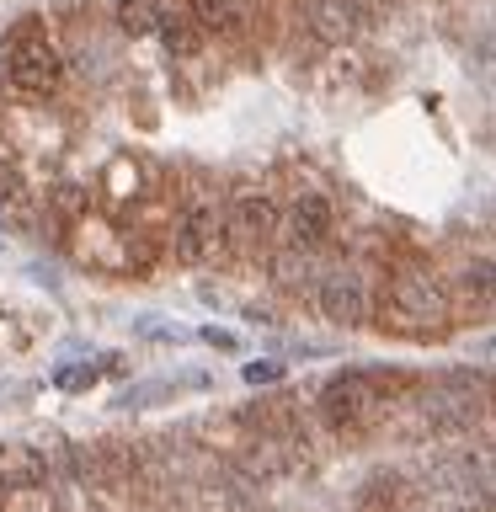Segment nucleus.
<instances>
[{"instance_id":"obj_15","label":"nucleus","mask_w":496,"mask_h":512,"mask_svg":"<svg viewBox=\"0 0 496 512\" xmlns=\"http://www.w3.org/2000/svg\"><path fill=\"white\" fill-rule=\"evenodd\" d=\"M6 512H54V496L43 486H27V491H6Z\"/></svg>"},{"instance_id":"obj_6","label":"nucleus","mask_w":496,"mask_h":512,"mask_svg":"<svg viewBox=\"0 0 496 512\" xmlns=\"http://www.w3.org/2000/svg\"><path fill=\"white\" fill-rule=\"evenodd\" d=\"M283 230H288V251H299V256H310L320 240L331 235V203L320 198V192H299L294 203H288V219H283Z\"/></svg>"},{"instance_id":"obj_8","label":"nucleus","mask_w":496,"mask_h":512,"mask_svg":"<svg viewBox=\"0 0 496 512\" xmlns=\"http://www.w3.org/2000/svg\"><path fill=\"white\" fill-rule=\"evenodd\" d=\"M48 480V459L32 443H0V486L6 491H27Z\"/></svg>"},{"instance_id":"obj_18","label":"nucleus","mask_w":496,"mask_h":512,"mask_svg":"<svg viewBox=\"0 0 496 512\" xmlns=\"http://www.w3.org/2000/svg\"><path fill=\"white\" fill-rule=\"evenodd\" d=\"M203 336H208V342H214L219 352H230V347H235V336H230V331H203Z\"/></svg>"},{"instance_id":"obj_1","label":"nucleus","mask_w":496,"mask_h":512,"mask_svg":"<svg viewBox=\"0 0 496 512\" xmlns=\"http://www.w3.org/2000/svg\"><path fill=\"white\" fill-rule=\"evenodd\" d=\"M379 320L395 336H438L448 326V288L438 283V272L427 267H400L384 283Z\"/></svg>"},{"instance_id":"obj_16","label":"nucleus","mask_w":496,"mask_h":512,"mask_svg":"<svg viewBox=\"0 0 496 512\" xmlns=\"http://www.w3.org/2000/svg\"><path fill=\"white\" fill-rule=\"evenodd\" d=\"M240 379L262 390V384H278V379H283V363H278V358H251L246 368H240Z\"/></svg>"},{"instance_id":"obj_4","label":"nucleus","mask_w":496,"mask_h":512,"mask_svg":"<svg viewBox=\"0 0 496 512\" xmlns=\"http://www.w3.org/2000/svg\"><path fill=\"white\" fill-rule=\"evenodd\" d=\"M272 235H278V203L262 187H235V198L224 203V246L262 251Z\"/></svg>"},{"instance_id":"obj_3","label":"nucleus","mask_w":496,"mask_h":512,"mask_svg":"<svg viewBox=\"0 0 496 512\" xmlns=\"http://www.w3.org/2000/svg\"><path fill=\"white\" fill-rule=\"evenodd\" d=\"M6 75H11V86L22 91V96H54L59 91L64 64H59V48L48 43V32L38 22H22V27L11 32V43H6Z\"/></svg>"},{"instance_id":"obj_14","label":"nucleus","mask_w":496,"mask_h":512,"mask_svg":"<svg viewBox=\"0 0 496 512\" xmlns=\"http://www.w3.org/2000/svg\"><path fill=\"white\" fill-rule=\"evenodd\" d=\"M155 32L166 38L171 54H182V59H187V54H198V38H192V27H187V22H171V16H160V27H155Z\"/></svg>"},{"instance_id":"obj_12","label":"nucleus","mask_w":496,"mask_h":512,"mask_svg":"<svg viewBox=\"0 0 496 512\" xmlns=\"http://www.w3.org/2000/svg\"><path fill=\"white\" fill-rule=\"evenodd\" d=\"M118 27L128 38H144V32L160 27V6L155 0H118Z\"/></svg>"},{"instance_id":"obj_17","label":"nucleus","mask_w":496,"mask_h":512,"mask_svg":"<svg viewBox=\"0 0 496 512\" xmlns=\"http://www.w3.org/2000/svg\"><path fill=\"white\" fill-rule=\"evenodd\" d=\"M91 379H96V374H91V363H70V368H59V374H54L59 390H86Z\"/></svg>"},{"instance_id":"obj_5","label":"nucleus","mask_w":496,"mask_h":512,"mask_svg":"<svg viewBox=\"0 0 496 512\" xmlns=\"http://www.w3.org/2000/svg\"><path fill=\"white\" fill-rule=\"evenodd\" d=\"M224 251V208L214 198H192L176 219V262L203 267Z\"/></svg>"},{"instance_id":"obj_11","label":"nucleus","mask_w":496,"mask_h":512,"mask_svg":"<svg viewBox=\"0 0 496 512\" xmlns=\"http://www.w3.org/2000/svg\"><path fill=\"white\" fill-rule=\"evenodd\" d=\"M315 27L326 32V38H352V32L363 27V16H358L352 0H320V6H315Z\"/></svg>"},{"instance_id":"obj_2","label":"nucleus","mask_w":496,"mask_h":512,"mask_svg":"<svg viewBox=\"0 0 496 512\" xmlns=\"http://www.w3.org/2000/svg\"><path fill=\"white\" fill-rule=\"evenodd\" d=\"M406 374L400 368H390V379H384V368H368V374H342L331 379L326 390H320V422L336 427V432H358L368 422H379L384 400L406 390Z\"/></svg>"},{"instance_id":"obj_7","label":"nucleus","mask_w":496,"mask_h":512,"mask_svg":"<svg viewBox=\"0 0 496 512\" xmlns=\"http://www.w3.org/2000/svg\"><path fill=\"white\" fill-rule=\"evenodd\" d=\"M320 315L331 320V326H363L368 320V288L358 272H331L326 283H320Z\"/></svg>"},{"instance_id":"obj_13","label":"nucleus","mask_w":496,"mask_h":512,"mask_svg":"<svg viewBox=\"0 0 496 512\" xmlns=\"http://www.w3.org/2000/svg\"><path fill=\"white\" fill-rule=\"evenodd\" d=\"M32 192H27V176L11 166V160H0V208H11V214H27Z\"/></svg>"},{"instance_id":"obj_10","label":"nucleus","mask_w":496,"mask_h":512,"mask_svg":"<svg viewBox=\"0 0 496 512\" xmlns=\"http://www.w3.org/2000/svg\"><path fill=\"white\" fill-rule=\"evenodd\" d=\"M182 390H203V379H155V384H139V390H123L118 395V406L123 411H150V406H160V400H171V395H182Z\"/></svg>"},{"instance_id":"obj_9","label":"nucleus","mask_w":496,"mask_h":512,"mask_svg":"<svg viewBox=\"0 0 496 512\" xmlns=\"http://www.w3.org/2000/svg\"><path fill=\"white\" fill-rule=\"evenodd\" d=\"M251 22V6L246 0H192V27H203V32H240Z\"/></svg>"}]
</instances>
